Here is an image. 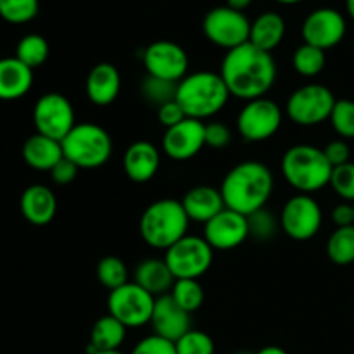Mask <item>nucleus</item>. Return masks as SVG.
Returning <instances> with one entry per match:
<instances>
[{"label":"nucleus","mask_w":354,"mask_h":354,"mask_svg":"<svg viewBox=\"0 0 354 354\" xmlns=\"http://www.w3.org/2000/svg\"><path fill=\"white\" fill-rule=\"evenodd\" d=\"M327 64V55L322 48L313 47V45L303 44L294 50L292 66L294 71L303 78H315L320 75Z\"/></svg>","instance_id":"c85d7f7f"},{"label":"nucleus","mask_w":354,"mask_h":354,"mask_svg":"<svg viewBox=\"0 0 354 354\" xmlns=\"http://www.w3.org/2000/svg\"><path fill=\"white\" fill-rule=\"evenodd\" d=\"M324 152L327 156L328 162L332 165V168L351 161V151H349V145L344 138H335V140L328 142L324 147Z\"/></svg>","instance_id":"a19ab883"},{"label":"nucleus","mask_w":354,"mask_h":354,"mask_svg":"<svg viewBox=\"0 0 354 354\" xmlns=\"http://www.w3.org/2000/svg\"><path fill=\"white\" fill-rule=\"evenodd\" d=\"M286 19L279 12L266 10L251 21L249 41L265 52H273L286 37Z\"/></svg>","instance_id":"a878e982"},{"label":"nucleus","mask_w":354,"mask_h":354,"mask_svg":"<svg viewBox=\"0 0 354 354\" xmlns=\"http://www.w3.org/2000/svg\"><path fill=\"white\" fill-rule=\"evenodd\" d=\"M280 171L292 189L311 196L330 185L334 168L328 162L324 149L310 144H297L283 152Z\"/></svg>","instance_id":"20e7f679"},{"label":"nucleus","mask_w":354,"mask_h":354,"mask_svg":"<svg viewBox=\"0 0 354 354\" xmlns=\"http://www.w3.org/2000/svg\"><path fill=\"white\" fill-rule=\"evenodd\" d=\"M280 228L287 237L297 242L311 241L320 232L324 211L310 194H296L280 211Z\"/></svg>","instance_id":"9b49d317"},{"label":"nucleus","mask_w":354,"mask_h":354,"mask_svg":"<svg viewBox=\"0 0 354 354\" xmlns=\"http://www.w3.org/2000/svg\"><path fill=\"white\" fill-rule=\"evenodd\" d=\"M330 187L344 203H354V162L335 166L330 176Z\"/></svg>","instance_id":"4c0bfd02"},{"label":"nucleus","mask_w":354,"mask_h":354,"mask_svg":"<svg viewBox=\"0 0 354 354\" xmlns=\"http://www.w3.org/2000/svg\"><path fill=\"white\" fill-rule=\"evenodd\" d=\"M156 297L135 282H128L111 290L107 310L111 317L120 320L127 328H138L151 324Z\"/></svg>","instance_id":"9d476101"},{"label":"nucleus","mask_w":354,"mask_h":354,"mask_svg":"<svg viewBox=\"0 0 354 354\" xmlns=\"http://www.w3.org/2000/svg\"><path fill=\"white\" fill-rule=\"evenodd\" d=\"M33 85V69L17 57L0 59V100H17Z\"/></svg>","instance_id":"b1692460"},{"label":"nucleus","mask_w":354,"mask_h":354,"mask_svg":"<svg viewBox=\"0 0 354 354\" xmlns=\"http://www.w3.org/2000/svg\"><path fill=\"white\" fill-rule=\"evenodd\" d=\"M95 273L99 282L102 283L106 289H109V292L130 282V280H128L127 265H124L123 259L118 258V256H106V258L100 259V261L97 263Z\"/></svg>","instance_id":"473e14b6"},{"label":"nucleus","mask_w":354,"mask_h":354,"mask_svg":"<svg viewBox=\"0 0 354 354\" xmlns=\"http://www.w3.org/2000/svg\"><path fill=\"white\" fill-rule=\"evenodd\" d=\"M189 223L182 201L159 199L145 207L138 221V230L145 244L168 251L173 244L185 237Z\"/></svg>","instance_id":"39448f33"},{"label":"nucleus","mask_w":354,"mask_h":354,"mask_svg":"<svg viewBox=\"0 0 354 354\" xmlns=\"http://www.w3.org/2000/svg\"><path fill=\"white\" fill-rule=\"evenodd\" d=\"M176 354H214V342L211 335L203 330H189L175 342Z\"/></svg>","instance_id":"e433bc0d"},{"label":"nucleus","mask_w":354,"mask_h":354,"mask_svg":"<svg viewBox=\"0 0 354 354\" xmlns=\"http://www.w3.org/2000/svg\"><path fill=\"white\" fill-rule=\"evenodd\" d=\"M252 3V0H227V3L225 6H228L230 9H235L239 10V12H244L245 9H249Z\"/></svg>","instance_id":"a18cd8bd"},{"label":"nucleus","mask_w":354,"mask_h":354,"mask_svg":"<svg viewBox=\"0 0 354 354\" xmlns=\"http://www.w3.org/2000/svg\"><path fill=\"white\" fill-rule=\"evenodd\" d=\"M130 354H176L175 342L152 334L135 344Z\"/></svg>","instance_id":"58836bf2"},{"label":"nucleus","mask_w":354,"mask_h":354,"mask_svg":"<svg viewBox=\"0 0 354 354\" xmlns=\"http://www.w3.org/2000/svg\"><path fill=\"white\" fill-rule=\"evenodd\" d=\"M169 296L173 297V301H175L182 310H185L187 313L190 315H192L194 311L199 310L204 304V299H206V294H204L201 282L199 280L192 279L175 280Z\"/></svg>","instance_id":"7c9ffc66"},{"label":"nucleus","mask_w":354,"mask_h":354,"mask_svg":"<svg viewBox=\"0 0 354 354\" xmlns=\"http://www.w3.org/2000/svg\"><path fill=\"white\" fill-rule=\"evenodd\" d=\"M78 171L80 168L75 162L62 158L61 161L50 169V176L52 180H54V183H57V185H68V183L75 182V178L78 176Z\"/></svg>","instance_id":"37998d69"},{"label":"nucleus","mask_w":354,"mask_h":354,"mask_svg":"<svg viewBox=\"0 0 354 354\" xmlns=\"http://www.w3.org/2000/svg\"><path fill=\"white\" fill-rule=\"evenodd\" d=\"M248 227H249V237L254 241H272L277 235V232L282 230L280 228V218H277L272 211L266 207L254 211L248 216Z\"/></svg>","instance_id":"f704fd0d"},{"label":"nucleus","mask_w":354,"mask_h":354,"mask_svg":"<svg viewBox=\"0 0 354 354\" xmlns=\"http://www.w3.org/2000/svg\"><path fill=\"white\" fill-rule=\"evenodd\" d=\"M230 97L220 73L196 71L178 82L175 100L187 118L204 123V120L221 113Z\"/></svg>","instance_id":"7ed1b4c3"},{"label":"nucleus","mask_w":354,"mask_h":354,"mask_svg":"<svg viewBox=\"0 0 354 354\" xmlns=\"http://www.w3.org/2000/svg\"><path fill=\"white\" fill-rule=\"evenodd\" d=\"M33 123L37 133L61 142L76 124L73 104L59 92L44 93L33 107Z\"/></svg>","instance_id":"ddd939ff"},{"label":"nucleus","mask_w":354,"mask_h":354,"mask_svg":"<svg viewBox=\"0 0 354 354\" xmlns=\"http://www.w3.org/2000/svg\"><path fill=\"white\" fill-rule=\"evenodd\" d=\"M346 10H348L349 17L354 21V0H346Z\"/></svg>","instance_id":"de8ad7c7"},{"label":"nucleus","mask_w":354,"mask_h":354,"mask_svg":"<svg viewBox=\"0 0 354 354\" xmlns=\"http://www.w3.org/2000/svg\"><path fill=\"white\" fill-rule=\"evenodd\" d=\"M220 75L230 95L241 100L265 97L277 82V62L272 52H265L251 41L225 54Z\"/></svg>","instance_id":"f257e3e1"},{"label":"nucleus","mask_w":354,"mask_h":354,"mask_svg":"<svg viewBox=\"0 0 354 354\" xmlns=\"http://www.w3.org/2000/svg\"><path fill=\"white\" fill-rule=\"evenodd\" d=\"M176 86H178V83L145 75V78L140 83V95L145 102L158 109V107L176 99Z\"/></svg>","instance_id":"2f4dec72"},{"label":"nucleus","mask_w":354,"mask_h":354,"mask_svg":"<svg viewBox=\"0 0 354 354\" xmlns=\"http://www.w3.org/2000/svg\"><path fill=\"white\" fill-rule=\"evenodd\" d=\"M275 2L283 3V6H296V3L304 2V0H275Z\"/></svg>","instance_id":"09e8293b"},{"label":"nucleus","mask_w":354,"mask_h":354,"mask_svg":"<svg viewBox=\"0 0 354 354\" xmlns=\"http://www.w3.org/2000/svg\"><path fill=\"white\" fill-rule=\"evenodd\" d=\"M272 169L261 161H242L225 175L220 192L225 207L249 216L263 209L273 192Z\"/></svg>","instance_id":"f03ea898"},{"label":"nucleus","mask_w":354,"mask_h":354,"mask_svg":"<svg viewBox=\"0 0 354 354\" xmlns=\"http://www.w3.org/2000/svg\"><path fill=\"white\" fill-rule=\"evenodd\" d=\"M85 92L93 106H111L121 92V75L111 62H99L90 69L85 82Z\"/></svg>","instance_id":"aec40b11"},{"label":"nucleus","mask_w":354,"mask_h":354,"mask_svg":"<svg viewBox=\"0 0 354 354\" xmlns=\"http://www.w3.org/2000/svg\"><path fill=\"white\" fill-rule=\"evenodd\" d=\"M353 50H354V40H353Z\"/></svg>","instance_id":"603ef678"},{"label":"nucleus","mask_w":354,"mask_h":354,"mask_svg":"<svg viewBox=\"0 0 354 354\" xmlns=\"http://www.w3.org/2000/svg\"><path fill=\"white\" fill-rule=\"evenodd\" d=\"M40 0H0V17L10 24H26L37 17Z\"/></svg>","instance_id":"72a5a7b5"},{"label":"nucleus","mask_w":354,"mask_h":354,"mask_svg":"<svg viewBox=\"0 0 354 354\" xmlns=\"http://www.w3.org/2000/svg\"><path fill=\"white\" fill-rule=\"evenodd\" d=\"M256 354H289L286 351V349L279 348V346H266V348L259 349Z\"/></svg>","instance_id":"49530a36"},{"label":"nucleus","mask_w":354,"mask_h":354,"mask_svg":"<svg viewBox=\"0 0 354 354\" xmlns=\"http://www.w3.org/2000/svg\"><path fill=\"white\" fill-rule=\"evenodd\" d=\"M21 213L28 223L35 227H45L50 223L57 213L55 194L45 185H30L24 189L19 201Z\"/></svg>","instance_id":"412c9836"},{"label":"nucleus","mask_w":354,"mask_h":354,"mask_svg":"<svg viewBox=\"0 0 354 354\" xmlns=\"http://www.w3.org/2000/svg\"><path fill=\"white\" fill-rule=\"evenodd\" d=\"M348 23L342 12L332 7H320V9L311 10L301 26L304 44L313 45L327 52L328 48H334L344 40Z\"/></svg>","instance_id":"2eb2a0df"},{"label":"nucleus","mask_w":354,"mask_h":354,"mask_svg":"<svg viewBox=\"0 0 354 354\" xmlns=\"http://www.w3.org/2000/svg\"><path fill=\"white\" fill-rule=\"evenodd\" d=\"M162 151L173 161H189L196 158L206 145L204 123L187 118L182 123L168 128L162 135Z\"/></svg>","instance_id":"f3484780"},{"label":"nucleus","mask_w":354,"mask_h":354,"mask_svg":"<svg viewBox=\"0 0 354 354\" xmlns=\"http://www.w3.org/2000/svg\"><path fill=\"white\" fill-rule=\"evenodd\" d=\"M332 221L335 227H351L354 225V206L353 203H341L332 209Z\"/></svg>","instance_id":"c03bdc74"},{"label":"nucleus","mask_w":354,"mask_h":354,"mask_svg":"<svg viewBox=\"0 0 354 354\" xmlns=\"http://www.w3.org/2000/svg\"><path fill=\"white\" fill-rule=\"evenodd\" d=\"M133 282L154 297H159L171 292L175 277L165 258H145L135 266Z\"/></svg>","instance_id":"5701e85b"},{"label":"nucleus","mask_w":354,"mask_h":354,"mask_svg":"<svg viewBox=\"0 0 354 354\" xmlns=\"http://www.w3.org/2000/svg\"><path fill=\"white\" fill-rule=\"evenodd\" d=\"M204 138L206 145L211 149H225L232 142V131L221 121H211L204 123Z\"/></svg>","instance_id":"ea45409f"},{"label":"nucleus","mask_w":354,"mask_h":354,"mask_svg":"<svg viewBox=\"0 0 354 354\" xmlns=\"http://www.w3.org/2000/svg\"><path fill=\"white\" fill-rule=\"evenodd\" d=\"M62 154L80 169H97L113 156V138L97 123H76L61 140Z\"/></svg>","instance_id":"423d86ee"},{"label":"nucleus","mask_w":354,"mask_h":354,"mask_svg":"<svg viewBox=\"0 0 354 354\" xmlns=\"http://www.w3.org/2000/svg\"><path fill=\"white\" fill-rule=\"evenodd\" d=\"M335 102L337 99L328 86L322 83H308L290 93L286 111L294 124L310 128L330 120Z\"/></svg>","instance_id":"0eeeda50"},{"label":"nucleus","mask_w":354,"mask_h":354,"mask_svg":"<svg viewBox=\"0 0 354 354\" xmlns=\"http://www.w3.org/2000/svg\"><path fill=\"white\" fill-rule=\"evenodd\" d=\"M183 120H187V116L176 100H171V102L158 107V121L166 128V130L175 127V124L182 123Z\"/></svg>","instance_id":"79ce46f5"},{"label":"nucleus","mask_w":354,"mask_h":354,"mask_svg":"<svg viewBox=\"0 0 354 354\" xmlns=\"http://www.w3.org/2000/svg\"><path fill=\"white\" fill-rule=\"evenodd\" d=\"M64 158L62 145L59 140H54L45 135L35 133L26 138L23 145V159L30 168L37 171H48Z\"/></svg>","instance_id":"393cba45"},{"label":"nucleus","mask_w":354,"mask_h":354,"mask_svg":"<svg viewBox=\"0 0 354 354\" xmlns=\"http://www.w3.org/2000/svg\"><path fill=\"white\" fill-rule=\"evenodd\" d=\"M328 121H330L332 128L339 137L344 138V140L354 138V100H337Z\"/></svg>","instance_id":"c9c22d12"},{"label":"nucleus","mask_w":354,"mask_h":354,"mask_svg":"<svg viewBox=\"0 0 354 354\" xmlns=\"http://www.w3.org/2000/svg\"><path fill=\"white\" fill-rule=\"evenodd\" d=\"M145 73L149 76L178 83L189 75V54L182 45L171 40H156L142 54Z\"/></svg>","instance_id":"4468645a"},{"label":"nucleus","mask_w":354,"mask_h":354,"mask_svg":"<svg viewBox=\"0 0 354 354\" xmlns=\"http://www.w3.org/2000/svg\"><path fill=\"white\" fill-rule=\"evenodd\" d=\"M203 33L216 47L232 50L248 44L251 35V21L244 12L220 6L211 9L203 19Z\"/></svg>","instance_id":"1a4fd4ad"},{"label":"nucleus","mask_w":354,"mask_h":354,"mask_svg":"<svg viewBox=\"0 0 354 354\" xmlns=\"http://www.w3.org/2000/svg\"><path fill=\"white\" fill-rule=\"evenodd\" d=\"M92 354H123L121 351H95Z\"/></svg>","instance_id":"8fccbe9b"},{"label":"nucleus","mask_w":354,"mask_h":354,"mask_svg":"<svg viewBox=\"0 0 354 354\" xmlns=\"http://www.w3.org/2000/svg\"><path fill=\"white\" fill-rule=\"evenodd\" d=\"M327 256L334 265L348 266L354 263V225L335 228L327 241Z\"/></svg>","instance_id":"cd10ccee"},{"label":"nucleus","mask_w":354,"mask_h":354,"mask_svg":"<svg viewBox=\"0 0 354 354\" xmlns=\"http://www.w3.org/2000/svg\"><path fill=\"white\" fill-rule=\"evenodd\" d=\"M182 204L189 220L203 225H206L211 218H214L220 211L225 209L223 196H221L220 189H214L211 185H197L187 190Z\"/></svg>","instance_id":"4be33fe9"},{"label":"nucleus","mask_w":354,"mask_h":354,"mask_svg":"<svg viewBox=\"0 0 354 354\" xmlns=\"http://www.w3.org/2000/svg\"><path fill=\"white\" fill-rule=\"evenodd\" d=\"M353 206H354V203H353Z\"/></svg>","instance_id":"864d4df0"},{"label":"nucleus","mask_w":354,"mask_h":354,"mask_svg":"<svg viewBox=\"0 0 354 354\" xmlns=\"http://www.w3.org/2000/svg\"><path fill=\"white\" fill-rule=\"evenodd\" d=\"M283 121V113L275 100L268 97L248 100L237 116V131L248 142H265L277 135Z\"/></svg>","instance_id":"f8f14e48"},{"label":"nucleus","mask_w":354,"mask_h":354,"mask_svg":"<svg viewBox=\"0 0 354 354\" xmlns=\"http://www.w3.org/2000/svg\"><path fill=\"white\" fill-rule=\"evenodd\" d=\"M235 354H252V353H248V351H239V353H235Z\"/></svg>","instance_id":"3c124183"},{"label":"nucleus","mask_w":354,"mask_h":354,"mask_svg":"<svg viewBox=\"0 0 354 354\" xmlns=\"http://www.w3.org/2000/svg\"><path fill=\"white\" fill-rule=\"evenodd\" d=\"M213 258V248L207 244L206 239L199 235L187 234L168 251H165V261L171 270L175 280H199L211 268Z\"/></svg>","instance_id":"6e6552de"},{"label":"nucleus","mask_w":354,"mask_h":354,"mask_svg":"<svg viewBox=\"0 0 354 354\" xmlns=\"http://www.w3.org/2000/svg\"><path fill=\"white\" fill-rule=\"evenodd\" d=\"M48 41L45 40L41 35L30 33L19 40L16 47V55L14 57L19 59L23 64H26L30 69L40 68L48 57Z\"/></svg>","instance_id":"c756f323"},{"label":"nucleus","mask_w":354,"mask_h":354,"mask_svg":"<svg viewBox=\"0 0 354 354\" xmlns=\"http://www.w3.org/2000/svg\"><path fill=\"white\" fill-rule=\"evenodd\" d=\"M159 165H161V152L151 142L137 140L124 151L123 169L131 182H151L159 171Z\"/></svg>","instance_id":"6ab92c4d"},{"label":"nucleus","mask_w":354,"mask_h":354,"mask_svg":"<svg viewBox=\"0 0 354 354\" xmlns=\"http://www.w3.org/2000/svg\"><path fill=\"white\" fill-rule=\"evenodd\" d=\"M204 239L213 251H232L249 239L248 216L225 207L204 225Z\"/></svg>","instance_id":"dca6fc26"},{"label":"nucleus","mask_w":354,"mask_h":354,"mask_svg":"<svg viewBox=\"0 0 354 354\" xmlns=\"http://www.w3.org/2000/svg\"><path fill=\"white\" fill-rule=\"evenodd\" d=\"M152 330L159 337L176 342L192 330V315L178 306L169 294L156 297L154 311L151 318Z\"/></svg>","instance_id":"a211bd4d"},{"label":"nucleus","mask_w":354,"mask_h":354,"mask_svg":"<svg viewBox=\"0 0 354 354\" xmlns=\"http://www.w3.org/2000/svg\"><path fill=\"white\" fill-rule=\"evenodd\" d=\"M128 328L111 315L100 317L90 330L88 354L95 351H120Z\"/></svg>","instance_id":"bb28decb"}]
</instances>
